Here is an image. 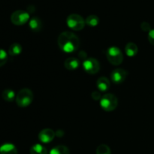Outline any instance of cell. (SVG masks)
Masks as SVG:
<instances>
[{
  "label": "cell",
  "mask_w": 154,
  "mask_h": 154,
  "mask_svg": "<svg viewBox=\"0 0 154 154\" xmlns=\"http://www.w3.org/2000/svg\"><path fill=\"white\" fill-rule=\"evenodd\" d=\"M96 87L100 92H106L111 87V82L106 77H100L96 81Z\"/></svg>",
  "instance_id": "cell-10"
},
{
  "label": "cell",
  "mask_w": 154,
  "mask_h": 154,
  "mask_svg": "<svg viewBox=\"0 0 154 154\" xmlns=\"http://www.w3.org/2000/svg\"><path fill=\"white\" fill-rule=\"evenodd\" d=\"M29 20V12L23 10H18L13 12L11 16V21L16 26H22Z\"/></svg>",
  "instance_id": "cell-6"
},
{
  "label": "cell",
  "mask_w": 154,
  "mask_h": 154,
  "mask_svg": "<svg viewBox=\"0 0 154 154\" xmlns=\"http://www.w3.org/2000/svg\"><path fill=\"white\" fill-rule=\"evenodd\" d=\"M85 23L89 26L95 27L96 26H98V24L99 23V18L96 15H90V16H88L86 18Z\"/></svg>",
  "instance_id": "cell-19"
},
{
  "label": "cell",
  "mask_w": 154,
  "mask_h": 154,
  "mask_svg": "<svg viewBox=\"0 0 154 154\" xmlns=\"http://www.w3.org/2000/svg\"><path fill=\"white\" fill-rule=\"evenodd\" d=\"M91 97H92V99H93V100H95V101H99H99H100L101 98H102V96H101L100 92L95 90V91H93V93H91Z\"/></svg>",
  "instance_id": "cell-23"
},
{
  "label": "cell",
  "mask_w": 154,
  "mask_h": 154,
  "mask_svg": "<svg viewBox=\"0 0 154 154\" xmlns=\"http://www.w3.org/2000/svg\"><path fill=\"white\" fill-rule=\"evenodd\" d=\"M30 154H48V150L40 144H35L30 148Z\"/></svg>",
  "instance_id": "cell-17"
},
{
  "label": "cell",
  "mask_w": 154,
  "mask_h": 154,
  "mask_svg": "<svg viewBox=\"0 0 154 154\" xmlns=\"http://www.w3.org/2000/svg\"><path fill=\"white\" fill-rule=\"evenodd\" d=\"M83 69L90 75L97 74L100 70V64L95 58H87L83 62Z\"/></svg>",
  "instance_id": "cell-7"
},
{
  "label": "cell",
  "mask_w": 154,
  "mask_h": 154,
  "mask_svg": "<svg viewBox=\"0 0 154 154\" xmlns=\"http://www.w3.org/2000/svg\"><path fill=\"white\" fill-rule=\"evenodd\" d=\"M100 106L104 111L107 112H111L114 111L118 105V99L111 93H107L103 95L99 101Z\"/></svg>",
  "instance_id": "cell-3"
},
{
  "label": "cell",
  "mask_w": 154,
  "mask_h": 154,
  "mask_svg": "<svg viewBox=\"0 0 154 154\" xmlns=\"http://www.w3.org/2000/svg\"><path fill=\"white\" fill-rule=\"evenodd\" d=\"M49 154H70V152L66 146L58 145L51 149Z\"/></svg>",
  "instance_id": "cell-18"
},
{
  "label": "cell",
  "mask_w": 154,
  "mask_h": 154,
  "mask_svg": "<svg viewBox=\"0 0 154 154\" xmlns=\"http://www.w3.org/2000/svg\"><path fill=\"white\" fill-rule=\"evenodd\" d=\"M8 61V54L5 51L0 49V67L4 66Z\"/></svg>",
  "instance_id": "cell-21"
},
{
  "label": "cell",
  "mask_w": 154,
  "mask_h": 154,
  "mask_svg": "<svg viewBox=\"0 0 154 154\" xmlns=\"http://www.w3.org/2000/svg\"><path fill=\"white\" fill-rule=\"evenodd\" d=\"M23 48L19 43H13L8 49V54L12 57L20 55L22 53Z\"/></svg>",
  "instance_id": "cell-16"
},
{
  "label": "cell",
  "mask_w": 154,
  "mask_h": 154,
  "mask_svg": "<svg viewBox=\"0 0 154 154\" xmlns=\"http://www.w3.org/2000/svg\"><path fill=\"white\" fill-rule=\"evenodd\" d=\"M29 26L31 29L32 31L38 32L41 31L42 29V22L41 20V19H39L38 17H32L29 20Z\"/></svg>",
  "instance_id": "cell-12"
},
{
  "label": "cell",
  "mask_w": 154,
  "mask_h": 154,
  "mask_svg": "<svg viewBox=\"0 0 154 154\" xmlns=\"http://www.w3.org/2000/svg\"><path fill=\"white\" fill-rule=\"evenodd\" d=\"M78 57H79L80 60H83L84 61V60L87 59V55L86 54V52H84V51H81L79 53V54H78Z\"/></svg>",
  "instance_id": "cell-25"
},
{
  "label": "cell",
  "mask_w": 154,
  "mask_h": 154,
  "mask_svg": "<svg viewBox=\"0 0 154 154\" xmlns=\"http://www.w3.org/2000/svg\"><path fill=\"white\" fill-rule=\"evenodd\" d=\"M34 95L31 90L28 88L21 89L16 96V103L20 108H26L33 102Z\"/></svg>",
  "instance_id": "cell-2"
},
{
  "label": "cell",
  "mask_w": 154,
  "mask_h": 154,
  "mask_svg": "<svg viewBox=\"0 0 154 154\" xmlns=\"http://www.w3.org/2000/svg\"><path fill=\"white\" fill-rule=\"evenodd\" d=\"M2 97L6 102H11L16 99V95H15L14 91L11 89H5L3 90L2 93Z\"/></svg>",
  "instance_id": "cell-15"
},
{
  "label": "cell",
  "mask_w": 154,
  "mask_h": 154,
  "mask_svg": "<svg viewBox=\"0 0 154 154\" xmlns=\"http://www.w3.org/2000/svg\"><path fill=\"white\" fill-rule=\"evenodd\" d=\"M96 154H111V150L110 147L106 144H100L97 147L96 151Z\"/></svg>",
  "instance_id": "cell-20"
},
{
  "label": "cell",
  "mask_w": 154,
  "mask_h": 154,
  "mask_svg": "<svg viewBox=\"0 0 154 154\" xmlns=\"http://www.w3.org/2000/svg\"><path fill=\"white\" fill-rule=\"evenodd\" d=\"M128 75H129V73H128L127 71L122 69V68H118V69L113 70L112 72H111V81L115 84H123L127 78Z\"/></svg>",
  "instance_id": "cell-8"
},
{
  "label": "cell",
  "mask_w": 154,
  "mask_h": 154,
  "mask_svg": "<svg viewBox=\"0 0 154 154\" xmlns=\"http://www.w3.org/2000/svg\"><path fill=\"white\" fill-rule=\"evenodd\" d=\"M66 23L69 29L74 31H81L85 26V20L78 14H72L66 19Z\"/></svg>",
  "instance_id": "cell-5"
},
{
  "label": "cell",
  "mask_w": 154,
  "mask_h": 154,
  "mask_svg": "<svg viewBox=\"0 0 154 154\" xmlns=\"http://www.w3.org/2000/svg\"><path fill=\"white\" fill-rule=\"evenodd\" d=\"M0 154H17V149L14 144L6 143L0 147Z\"/></svg>",
  "instance_id": "cell-13"
},
{
  "label": "cell",
  "mask_w": 154,
  "mask_h": 154,
  "mask_svg": "<svg viewBox=\"0 0 154 154\" xmlns=\"http://www.w3.org/2000/svg\"><path fill=\"white\" fill-rule=\"evenodd\" d=\"M56 136V132L51 129H45L38 134L39 141L44 144L51 142Z\"/></svg>",
  "instance_id": "cell-9"
},
{
  "label": "cell",
  "mask_w": 154,
  "mask_h": 154,
  "mask_svg": "<svg viewBox=\"0 0 154 154\" xmlns=\"http://www.w3.org/2000/svg\"><path fill=\"white\" fill-rule=\"evenodd\" d=\"M141 29L144 32H150L151 30V26L150 23L147 22H142L141 24Z\"/></svg>",
  "instance_id": "cell-22"
},
{
  "label": "cell",
  "mask_w": 154,
  "mask_h": 154,
  "mask_svg": "<svg viewBox=\"0 0 154 154\" xmlns=\"http://www.w3.org/2000/svg\"><path fill=\"white\" fill-rule=\"evenodd\" d=\"M148 41L152 45L154 46V29H151L148 32Z\"/></svg>",
  "instance_id": "cell-24"
},
{
  "label": "cell",
  "mask_w": 154,
  "mask_h": 154,
  "mask_svg": "<svg viewBox=\"0 0 154 154\" xmlns=\"http://www.w3.org/2000/svg\"><path fill=\"white\" fill-rule=\"evenodd\" d=\"M125 52L129 57H133L137 55L138 52V46L133 42H129L125 47Z\"/></svg>",
  "instance_id": "cell-14"
},
{
  "label": "cell",
  "mask_w": 154,
  "mask_h": 154,
  "mask_svg": "<svg viewBox=\"0 0 154 154\" xmlns=\"http://www.w3.org/2000/svg\"><path fill=\"white\" fill-rule=\"evenodd\" d=\"M80 61L78 59L75 57H69L67 58L64 62V66L67 70L75 71L79 67Z\"/></svg>",
  "instance_id": "cell-11"
},
{
  "label": "cell",
  "mask_w": 154,
  "mask_h": 154,
  "mask_svg": "<svg viewBox=\"0 0 154 154\" xmlns=\"http://www.w3.org/2000/svg\"><path fill=\"white\" fill-rule=\"evenodd\" d=\"M57 43L61 51L71 54L78 51L80 46V39L72 32L66 31L60 33L58 36Z\"/></svg>",
  "instance_id": "cell-1"
},
{
  "label": "cell",
  "mask_w": 154,
  "mask_h": 154,
  "mask_svg": "<svg viewBox=\"0 0 154 154\" xmlns=\"http://www.w3.org/2000/svg\"><path fill=\"white\" fill-rule=\"evenodd\" d=\"M106 57L108 62L113 66H119L123 61V54L121 50L116 46H111L107 49Z\"/></svg>",
  "instance_id": "cell-4"
}]
</instances>
